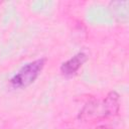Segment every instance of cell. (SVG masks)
Here are the masks:
<instances>
[{
    "mask_svg": "<svg viewBox=\"0 0 129 129\" xmlns=\"http://www.w3.org/2000/svg\"><path fill=\"white\" fill-rule=\"evenodd\" d=\"M45 64L44 58L35 59L23 66L10 80L9 85L12 89H25L30 86L39 76Z\"/></svg>",
    "mask_w": 129,
    "mask_h": 129,
    "instance_id": "obj_1",
    "label": "cell"
},
{
    "mask_svg": "<svg viewBox=\"0 0 129 129\" xmlns=\"http://www.w3.org/2000/svg\"><path fill=\"white\" fill-rule=\"evenodd\" d=\"M87 59L88 56L86 53L79 52L60 66V73L66 77L74 76L81 69V67L87 61Z\"/></svg>",
    "mask_w": 129,
    "mask_h": 129,
    "instance_id": "obj_2",
    "label": "cell"
},
{
    "mask_svg": "<svg viewBox=\"0 0 129 129\" xmlns=\"http://www.w3.org/2000/svg\"><path fill=\"white\" fill-rule=\"evenodd\" d=\"M104 117L115 116L120 109V96L117 92L111 91L108 93L104 101L102 102Z\"/></svg>",
    "mask_w": 129,
    "mask_h": 129,
    "instance_id": "obj_3",
    "label": "cell"
},
{
    "mask_svg": "<svg viewBox=\"0 0 129 129\" xmlns=\"http://www.w3.org/2000/svg\"><path fill=\"white\" fill-rule=\"evenodd\" d=\"M98 129H108V128H106V127H99Z\"/></svg>",
    "mask_w": 129,
    "mask_h": 129,
    "instance_id": "obj_4",
    "label": "cell"
}]
</instances>
